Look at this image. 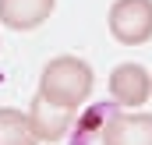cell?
Masks as SVG:
<instances>
[{"label":"cell","mask_w":152,"mask_h":145,"mask_svg":"<svg viewBox=\"0 0 152 145\" xmlns=\"http://www.w3.org/2000/svg\"><path fill=\"white\" fill-rule=\"evenodd\" d=\"M110 36L124 46L152 39V0H117L110 7Z\"/></svg>","instance_id":"2"},{"label":"cell","mask_w":152,"mask_h":145,"mask_svg":"<svg viewBox=\"0 0 152 145\" xmlns=\"http://www.w3.org/2000/svg\"><path fill=\"white\" fill-rule=\"evenodd\" d=\"M113 113H117V103H99V106H92L81 120H78V127H75V145H81L92 131H96V127L103 131V127H106V120H110Z\"/></svg>","instance_id":"8"},{"label":"cell","mask_w":152,"mask_h":145,"mask_svg":"<svg viewBox=\"0 0 152 145\" xmlns=\"http://www.w3.org/2000/svg\"><path fill=\"white\" fill-rule=\"evenodd\" d=\"M0 145H39L28 113L14 106H0Z\"/></svg>","instance_id":"7"},{"label":"cell","mask_w":152,"mask_h":145,"mask_svg":"<svg viewBox=\"0 0 152 145\" xmlns=\"http://www.w3.org/2000/svg\"><path fill=\"white\" fill-rule=\"evenodd\" d=\"M53 7L57 0H0V21L14 32H28L53 14Z\"/></svg>","instance_id":"6"},{"label":"cell","mask_w":152,"mask_h":145,"mask_svg":"<svg viewBox=\"0 0 152 145\" xmlns=\"http://www.w3.org/2000/svg\"><path fill=\"white\" fill-rule=\"evenodd\" d=\"M99 135H103V145H152V113L117 110Z\"/></svg>","instance_id":"5"},{"label":"cell","mask_w":152,"mask_h":145,"mask_svg":"<svg viewBox=\"0 0 152 145\" xmlns=\"http://www.w3.org/2000/svg\"><path fill=\"white\" fill-rule=\"evenodd\" d=\"M28 120H32V131H36L39 142H60L75 127V110L57 106L46 96H36L32 106H28Z\"/></svg>","instance_id":"3"},{"label":"cell","mask_w":152,"mask_h":145,"mask_svg":"<svg viewBox=\"0 0 152 145\" xmlns=\"http://www.w3.org/2000/svg\"><path fill=\"white\" fill-rule=\"evenodd\" d=\"M110 96L117 106H142L152 96V78L142 64H117L110 74Z\"/></svg>","instance_id":"4"},{"label":"cell","mask_w":152,"mask_h":145,"mask_svg":"<svg viewBox=\"0 0 152 145\" xmlns=\"http://www.w3.org/2000/svg\"><path fill=\"white\" fill-rule=\"evenodd\" d=\"M92 85H96V74L78 57H53L39 74V96H46L50 103L67 110L81 106L92 96Z\"/></svg>","instance_id":"1"}]
</instances>
